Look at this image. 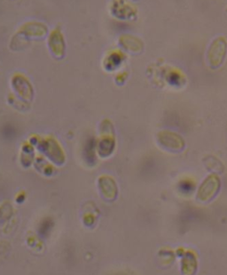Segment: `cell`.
<instances>
[{"instance_id": "obj_2", "label": "cell", "mask_w": 227, "mask_h": 275, "mask_svg": "<svg viewBox=\"0 0 227 275\" xmlns=\"http://www.w3.org/2000/svg\"><path fill=\"white\" fill-rule=\"evenodd\" d=\"M220 186L219 179L216 176H210L204 182L201 183V187L198 191V198L201 201H207L211 199L216 193Z\"/></svg>"}, {"instance_id": "obj_1", "label": "cell", "mask_w": 227, "mask_h": 275, "mask_svg": "<svg viewBox=\"0 0 227 275\" xmlns=\"http://www.w3.org/2000/svg\"><path fill=\"white\" fill-rule=\"evenodd\" d=\"M227 52V43L223 37L214 40L208 52V60L212 68H218L224 62Z\"/></svg>"}]
</instances>
